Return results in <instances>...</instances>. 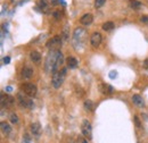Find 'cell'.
Segmentation results:
<instances>
[{"instance_id":"f1b7e54d","label":"cell","mask_w":148,"mask_h":143,"mask_svg":"<svg viewBox=\"0 0 148 143\" xmlns=\"http://www.w3.org/2000/svg\"><path fill=\"white\" fill-rule=\"evenodd\" d=\"M23 138H24V139H23V141H25V143L30 142V138H29V135H27V134H25Z\"/></svg>"},{"instance_id":"e0dca14e","label":"cell","mask_w":148,"mask_h":143,"mask_svg":"<svg viewBox=\"0 0 148 143\" xmlns=\"http://www.w3.org/2000/svg\"><path fill=\"white\" fill-rule=\"evenodd\" d=\"M0 126H1V132H2L5 135H8V134L12 132V127H10V125H9L8 123H6V122H1Z\"/></svg>"},{"instance_id":"5bb4252c","label":"cell","mask_w":148,"mask_h":143,"mask_svg":"<svg viewBox=\"0 0 148 143\" xmlns=\"http://www.w3.org/2000/svg\"><path fill=\"white\" fill-rule=\"evenodd\" d=\"M66 66H67V68H70V69L76 68V66H77V60H76L74 57H69V58L66 59Z\"/></svg>"},{"instance_id":"4316f807","label":"cell","mask_w":148,"mask_h":143,"mask_svg":"<svg viewBox=\"0 0 148 143\" xmlns=\"http://www.w3.org/2000/svg\"><path fill=\"white\" fill-rule=\"evenodd\" d=\"M140 22L141 23H145V24H148V16L147 15H143L140 17Z\"/></svg>"},{"instance_id":"cb8c5ba5","label":"cell","mask_w":148,"mask_h":143,"mask_svg":"<svg viewBox=\"0 0 148 143\" xmlns=\"http://www.w3.org/2000/svg\"><path fill=\"white\" fill-rule=\"evenodd\" d=\"M76 143H88L87 138L86 136H82V135H79L77 139H76Z\"/></svg>"},{"instance_id":"7402d4cb","label":"cell","mask_w":148,"mask_h":143,"mask_svg":"<svg viewBox=\"0 0 148 143\" xmlns=\"http://www.w3.org/2000/svg\"><path fill=\"white\" fill-rule=\"evenodd\" d=\"M105 2H106V0H95V8H100V7H103L104 5H105Z\"/></svg>"},{"instance_id":"6da1fadb","label":"cell","mask_w":148,"mask_h":143,"mask_svg":"<svg viewBox=\"0 0 148 143\" xmlns=\"http://www.w3.org/2000/svg\"><path fill=\"white\" fill-rule=\"evenodd\" d=\"M63 64V54L60 50H50L45 61V69L47 73H55L59 71V67Z\"/></svg>"},{"instance_id":"f546056e","label":"cell","mask_w":148,"mask_h":143,"mask_svg":"<svg viewBox=\"0 0 148 143\" xmlns=\"http://www.w3.org/2000/svg\"><path fill=\"white\" fill-rule=\"evenodd\" d=\"M145 67H146V68H148V59H146V60H145Z\"/></svg>"},{"instance_id":"52a82bcc","label":"cell","mask_w":148,"mask_h":143,"mask_svg":"<svg viewBox=\"0 0 148 143\" xmlns=\"http://www.w3.org/2000/svg\"><path fill=\"white\" fill-rule=\"evenodd\" d=\"M81 131H82V134L83 136H86L88 140H91L92 139V127L89 121L84 119L82 122V125H81Z\"/></svg>"},{"instance_id":"484cf974","label":"cell","mask_w":148,"mask_h":143,"mask_svg":"<svg viewBox=\"0 0 148 143\" xmlns=\"http://www.w3.org/2000/svg\"><path fill=\"white\" fill-rule=\"evenodd\" d=\"M62 37L64 39V40H67L69 39V34H67V25H65V27H64V30H63V35Z\"/></svg>"},{"instance_id":"2e32d148","label":"cell","mask_w":148,"mask_h":143,"mask_svg":"<svg viewBox=\"0 0 148 143\" xmlns=\"http://www.w3.org/2000/svg\"><path fill=\"white\" fill-rule=\"evenodd\" d=\"M100 90H101V92L104 94H107V95H111L112 93L114 92L113 88L108 84H100Z\"/></svg>"},{"instance_id":"277c9868","label":"cell","mask_w":148,"mask_h":143,"mask_svg":"<svg viewBox=\"0 0 148 143\" xmlns=\"http://www.w3.org/2000/svg\"><path fill=\"white\" fill-rule=\"evenodd\" d=\"M16 100H17V104H18L22 108H24V109H32L33 106H34V104H33L31 97L26 95V94L23 93L22 91L17 93V95H16Z\"/></svg>"},{"instance_id":"3957f363","label":"cell","mask_w":148,"mask_h":143,"mask_svg":"<svg viewBox=\"0 0 148 143\" xmlns=\"http://www.w3.org/2000/svg\"><path fill=\"white\" fill-rule=\"evenodd\" d=\"M65 77H66V68H60L59 71L55 72L51 77V85L55 89H59L63 85Z\"/></svg>"},{"instance_id":"d4e9b609","label":"cell","mask_w":148,"mask_h":143,"mask_svg":"<svg viewBox=\"0 0 148 143\" xmlns=\"http://www.w3.org/2000/svg\"><path fill=\"white\" fill-rule=\"evenodd\" d=\"M39 6L41 7V9H47V8H48L46 0H40V1H39Z\"/></svg>"},{"instance_id":"9c48e42d","label":"cell","mask_w":148,"mask_h":143,"mask_svg":"<svg viewBox=\"0 0 148 143\" xmlns=\"http://www.w3.org/2000/svg\"><path fill=\"white\" fill-rule=\"evenodd\" d=\"M101 34L99 33V32H93L91 36H90V44L92 46L93 48H97V47H99L100 46V43H101Z\"/></svg>"},{"instance_id":"4fadbf2b","label":"cell","mask_w":148,"mask_h":143,"mask_svg":"<svg viewBox=\"0 0 148 143\" xmlns=\"http://www.w3.org/2000/svg\"><path fill=\"white\" fill-rule=\"evenodd\" d=\"M30 128H31V133L33 134V136H36V138L40 136V134H41V126H40L39 123H32Z\"/></svg>"},{"instance_id":"ac0fdd59","label":"cell","mask_w":148,"mask_h":143,"mask_svg":"<svg viewBox=\"0 0 148 143\" xmlns=\"http://www.w3.org/2000/svg\"><path fill=\"white\" fill-rule=\"evenodd\" d=\"M114 27H115V25H114V23H113V22H106V23H104V24H103V26H101V29H103L104 31H106V32L112 31Z\"/></svg>"},{"instance_id":"83f0119b","label":"cell","mask_w":148,"mask_h":143,"mask_svg":"<svg viewBox=\"0 0 148 143\" xmlns=\"http://www.w3.org/2000/svg\"><path fill=\"white\" fill-rule=\"evenodd\" d=\"M60 15H62V14H60V12H59V10H57V12H55V13H54V16H55L56 19H59Z\"/></svg>"},{"instance_id":"8992f818","label":"cell","mask_w":148,"mask_h":143,"mask_svg":"<svg viewBox=\"0 0 148 143\" xmlns=\"http://www.w3.org/2000/svg\"><path fill=\"white\" fill-rule=\"evenodd\" d=\"M62 42H63L62 36L55 35L47 42L46 47L48 49H50V50H59V47H62Z\"/></svg>"},{"instance_id":"8fae6325","label":"cell","mask_w":148,"mask_h":143,"mask_svg":"<svg viewBox=\"0 0 148 143\" xmlns=\"http://www.w3.org/2000/svg\"><path fill=\"white\" fill-rule=\"evenodd\" d=\"M132 102H133L134 106H137V107L139 108L145 107V101H144L143 97L139 95V94H133L132 95Z\"/></svg>"},{"instance_id":"7c38bea8","label":"cell","mask_w":148,"mask_h":143,"mask_svg":"<svg viewBox=\"0 0 148 143\" xmlns=\"http://www.w3.org/2000/svg\"><path fill=\"white\" fill-rule=\"evenodd\" d=\"M93 20V16L90 14V13H87V14H84L82 17L80 18V23L82 24V25H86V26H88V25H90L91 23H92Z\"/></svg>"},{"instance_id":"ffe728a7","label":"cell","mask_w":148,"mask_h":143,"mask_svg":"<svg viewBox=\"0 0 148 143\" xmlns=\"http://www.w3.org/2000/svg\"><path fill=\"white\" fill-rule=\"evenodd\" d=\"M129 3H130V7L133 8V9H138V8L141 7V2L138 1V0H130Z\"/></svg>"},{"instance_id":"d6986e66","label":"cell","mask_w":148,"mask_h":143,"mask_svg":"<svg viewBox=\"0 0 148 143\" xmlns=\"http://www.w3.org/2000/svg\"><path fill=\"white\" fill-rule=\"evenodd\" d=\"M8 118H9V121H10L12 124H18V122H19L18 116H17L15 112H10L9 116H8Z\"/></svg>"},{"instance_id":"44dd1931","label":"cell","mask_w":148,"mask_h":143,"mask_svg":"<svg viewBox=\"0 0 148 143\" xmlns=\"http://www.w3.org/2000/svg\"><path fill=\"white\" fill-rule=\"evenodd\" d=\"M84 108L87 109V110H93V104L91 100H86L84 101Z\"/></svg>"},{"instance_id":"603a6c76","label":"cell","mask_w":148,"mask_h":143,"mask_svg":"<svg viewBox=\"0 0 148 143\" xmlns=\"http://www.w3.org/2000/svg\"><path fill=\"white\" fill-rule=\"evenodd\" d=\"M133 121H134V124L137 126V128H143V124H141V122H140V119H139L138 116H134L133 117Z\"/></svg>"},{"instance_id":"9a60e30c","label":"cell","mask_w":148,"mask_h":143,"mask_svg":"<svg viewBox=\"0 0 148 143\" xmlns=\"http://www.w3.org/2000/svg\"><path fill=\"white\" fill-rule=\"evenodd\" d=\"M30 58H31V60H32L34 64H39V63L41 61V54H40V52L36 51V50L31 51V54H30Z\"/></svg>"},{"instance_id":"ba28073f","label":"cell","mask_w":148,"mask_h":143,"mask_svg":"<svg viewBox=\"0 0 148 143\" xmlns=\"http://www.w3.org/2000/svg\"><path fill=\"white\" fill-rule=\"evenodd\" d=\"M14 101L15 99L8 94H5V93H1V107L2 108H9L14 105Z\"/></svg>"},{"instance_id":"5b68a950","label":"cell","mask_w":148,"mask_h":143,"mask_svg":"<svg viewBox=\"0 0 148 143\" xmlns=\"http://www.w3.org/2000/svg\"><path fill=\"white\" fill-rule=\"evenodd\" d=\"M19 89L23 93H25L26 95H29L31 98H34L38 93L37 85L33 84V83H22Z\"/></svg>"},{"instance_id":"30bf717a","label":"cell","mask_w":148,"mask_h":143,"mask_svg":"<svg viewBox=\"0 0 148 143\" xmlns=\"http://www.w3.org/2000/svg\"><path fill=\"white\" fill-rule=\"evenodd\" d=\"M33 74H34V71H33V68H32L30 65L26 64V65L23 67V69H22V77H23V78L30 80V78L33 76Z\"/></svg>"},{"instance_id":"7a4b0ae2","label":"cell","mask_w":148,"mask_h":143,"mask_svg":"<svg viewBox=\"0 0 148 143\" xmlns=\"http://www.w3.org/2000/svg\"><path fill=\"white\" fill-rule=\"evenodd\" d=\"M87 42V31L82 27H76L73 32V46L74 48L80 51L83 49Z\"/></svg>"}]
</instances>
